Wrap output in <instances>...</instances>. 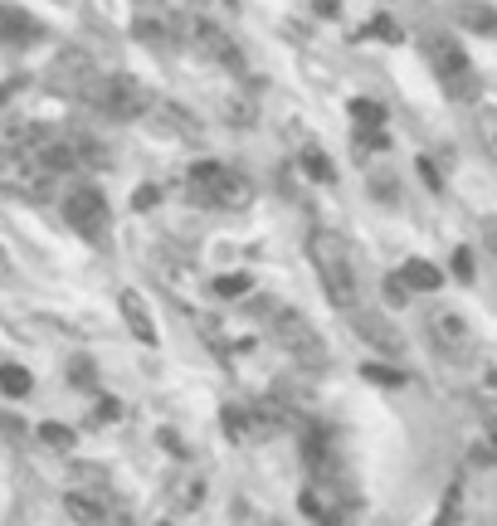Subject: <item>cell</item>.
<instances>
[{"instance_id":"ab89813d","label":"cell","mask_w":497,"mask_h":526,"mask_svg":"<svg viewBox=\"0 0 497 526\" xmlns=\"http://www.w3.org/2000/svg\"><path fill=\"white\" fill-rule=\"evenodd\" d=\"M317 10H322V15H337V10H342V0H317Z\"/></svg>"},{"instance_id":"d6986e66","label":"cell","mask_w":497,"mask_h":526,"mask_svg":"<svg viewBox=\"0 0 497 526\" xmlns=\"http://www.w3.org/2000/svg\"><path fill=\"white\" fill-rule=\"evenodd\" d=\"M0 390H5V395H15V400H20V395H30V371H25V366L0 361Z\"/></svg>"},{"instance_id":"1f68e13d","label":"cell","mask_w":497,"mask_h":526,"mask_svg":"<svg viewBox=\"0 0 497 526\" xmlns=\"http://www.w3.org/2000/svg\"><path fill=\"white\" fill-rule=\"evenodd\" d=\"M405 298H410V288H405L400 278H385V302H390V307H400Z\"/></svg>"},{"instance_id":"4316f807","label":"cell","mask_w":497,"mask_h":526,"mask_svg":"<svg viewBox=\"0 0 497 526\" xmlns=\"http://www.w3.org/2000/svg\"><path fill=\"white\" fill-rule=\"evenodd\" d=\"M137 35L147 39V44H171V35H166V25H161V20H147V15H142V20H137Z\"/></svg>"},{"instance_id":"5bb4252c","label":"cell","mask_w":497,"mask_h":526,"mask_svg":"<svg viewBox=\"0 0 497 526\" xmlns=\"http://www.w3.org/2000/svg\"><path fill=\"white\" fill-rule=\"evenodd\" d=\"M454 25H459V30H473V35L497 39V10L493 5H478V0H459V5H454Z\"/></svg>"},{"instance_id":"44dd1931","label":"cell","mask_w":497,"mask_h":526,"mask_svg":"<svg viewBox=\"0 0 497 526\" xmlns=\"http://www.w3.org/2000/svg\"><path fill=\"white\" fill-rule=\"evenodd\" d=\"M244 293H254V278H249V273H225V278H215V298H244Z\"/></svg>"},{"instance_id":"8992f818","label":"cell","mask_w":497,"mask_h":526,"mask_svg":"<svg viewBox=\"0 0 497 526\" xmlns=\"http://www.w3.org/2000/svg\"><path fill=\"white\" fill-rule=\"evenodd\" d=\"M83 103L103 108V113L117 117V122H132V117H142L147 108H152L147 88H142L132 74H98L88 88H83Z\"/></svg>"},{"instance_id":"83f0119b","label":"cell","mask_w":497,"mask_h":526,"mask_svg":"<svg viewBox=\"0 0 497 526\" xmlns=\"http://www.w3.org/2000/svg\"><path fill=\"white\" fill-rule=\"evenodd\" d=\"M356 137H361V147H366V151H385V147H390V137H385L381 127H356Z\"/></svg>"},{"instance_id":"f546056e","label":"cell","mask_w":497,"mask_h":526,"mask_svg":"<svg viewBox=\"0 0 497 526\" xmlns=\"http://www.w3.org/2000/svg\"><path fill=\"white\" fill-rule=\"evenodd\" d=\"M361 376L366 380H376V385H400V371H390V366H366V371H361Z\"/></svg>"},{"instance_id":"4dcf8cb0","label":"cell","mask_w":497,"mask_h":526,"mask_svg":"<svg viewBox=\"0 0 497 526\" xmlns=\"http://www.w3.org/2000/svg\"><path fill=\"white\" fill-rule=\"evenodd\" d=\"M454 278L473 283V254H468V249H454Z\"/></svg>"},{"instance_id":"e575fe53","label":"cell","mask_w":497,"mask_h":526,"mask_svg":"<svg viewBox=\"0 0 497 526\" xmlns=\"http://www.w3.org/2000/svg\"><path fill=\"white\" fill-rule=\"evenodd\" d=\"M0 429H5L10 439H25V424H20V414H0Z\"/></svg>"},{"instance_id":"d4e9b609","label":"cell","mask_w":497,"mask_h":526,"mask_svg":"<svg viewBox=\"0 0 497 526\" xmlns=\"http://www.w3.org/2000/svg\"><path fill=\"white\" fill-rule=\"evenodd\" d=\"M434 526H463V502H459V488L444 492V507H439V522Z\"/></svg>"},{"instance_id":"6da1fadb","label":"cell","mask_w":497,"mask_h":526,"mask_svg":"<svg viewBox=\"0 0 497 526\" xmlns=\"http://www.w3.org/2000/svg\"><path fill=\"white\" fill-rule=\"evenodd\" d=\"M307 259H312V268H317L322 293H327L332 307L351 312V307L361 302V288H356V263H351V244H346L337 229H312V239H307Z\"/></svg>"},{"instance_id":"ac0fdd59","label":"cell","mask_w":497,"mask_h":526,"mask_svg":"<svg viewBox=\"0 0 497 526\" xmlns=\"http://www.w3.org/2000/svg\"><path fill=\"white\" fill-rule=\"evenodd\" d=\"M351 122L356 127H385V108L376 98H351Z\"/></svg>"},{"instance_id":"9c48e42d","label":"cell","mask_w":497,"mask_h":526,"mask_svg":"<svg viewBox=\"0 0 497 526\" xmlns=\"http://www.w3.org/2000/svg\"><path fill=\"white\" fill-rule=\"evenodd\" d=\"M429 341H434V351L444 356V361H473V327H468V317H463L459 307H434L429 312Z\"/></svg>"},{"instance_id":"ffe728a7","label":"cell","mask_w":497,"mask_h":526,"mask_svg":"<svg viewBox=\"0 0 497 526\" xmlns=\"http://www.w3.org/2000/svg\"><path fill=\"white\" fill-rule=\"evenodd\" d=\"M249 419H254V414L249 410H225V434H230V439H254V434H264V429H259V424H249Z\"/></svg>"},{"instance_id":"8d00e7d4","label":"cell","mask_w":497,"mask_h":526,"mask_svg":"<svg viewBox=\"0 0 497 526\" xmlns=\"http://www.w3.org/2000/svg\"><path fill=\"white\" fill-rule=\"evenodd\" d=\"M69 376H74V385H93V366H88V361H74Z\"/></svg>"},{"instance_id":"74e56055","label":"cell","mask_w":497,"mask_h":526,"mask_svg":"<svg viewBox=\"0 0 497 526\" xmlns=\"http://www.w3.org/2000/svg\"><path fill=\"white\" fill-rule=\"evenodd\" d=\"M420 176H424V181H429V190H444V186H439V171L429 166V156H424V161H420Z\"/></svg>"},{"instance_id":"30bf717a","label":"cell","mask_w":497,"mask_h":526,"mask_svg":"<svg viewBox=\"0 0 497 526\" xmlns=\"http://www.w3.org/2000/svg\"><path fill=\"white\" fill-rule=\"evenodd\" d=\"M303 512L317 526H342L351 512V492L337 473H312V483L303 488Z\"/></svg>"},{"instance_id":"9a60e30c","label":"cell","mask_w":497,"mask_h":526,"mask_svg":"<svg viewBox=\"0 0 497 526\" xmlns=\"http://www.w3.org/2000/svg\"><path fill=\"white\" fill-rule=\"evenodd\" d=\"M64 512H69L74 522H83V526L108 522V502L93 497V492H69V497H64Z\"/></svg>"},{"instance_id":"603a6c76","label":"cell","mask_w":497,"mask_h":526,"mask_svg":"<svg viewBox=\"0 0 497 526\" xmlns=\"http://www.w3.org/2000/svg\"><path fill=\"white\" fill-rule=\"evenodd\" d=\"M303 171H307V176H317L322 186H327V181L337 176V171H332V161H327V156H322L317 147H303Z\"/></svg>"},{"instance_id":"cb8c5ba5","label":"cell","mask_w":497,"mask_h":526,"mask_svg":"<svg viewBox=\"0 0 497 526\" xmlns=\"http://www.w3.org/2000/svg\"><path fill=\"white\" fill-rule=\"evenodd\" d=\"M473 458H483V463H497V414L483 419V444L473 449Z\"/></svg>"},{"instance_id":"836d02e7","label":"cell","mask_w":497,"mask_h":526,"mask_svg":"<svg viewBox=\"0 0 497 526\" xmlns=\"http://www.w3.org/2000/svg\"><path fill=\"white\" fill-rule=\"evenodd\" d=\"M156 200H161V190H156V186H142L137 195H132V205H137V210H152Z\"/></svg>"},{"instance_id":"e0dca14e","label":"cell","mask_w":497,"mask_h":526,"mask_svg":"<svg viewBox=\"0 0 497 526\" xmlns=\"http://www.w3.org/2000/svg\"><path fill=\"white\" fill-rule=\"evenodd\" d=\"M200 492H205V483H200V478H191V473H176V478L166 483V502H171L176 512H195V507H200Z\"/></svg>"},{"instance_id":"f35d334b","label":"cell","mask_w":497,"mask_h":526,"mask_svg":"<svg viewBox=\"0 0 497 526\" xmlns=\"http://www.w3.org/2000/svg\"><path fill=\"white\" fill-rule=\"evenodd\" d=\"M483 239H488V249H493V254H497V215H493V220H488V225H483Z\"/></svg>"},{"instance_id":"5b68a950","label":"cell","mask_w":497,"mask_h":526,"mask_svg":"<svg viewBox=\"0 0 497 526\" xmlns=\"http://www.w3.org/2000/svg\"><path fill=\"white\" fill-rule=\"evenodd\" d=\"M424 59H429L434 78L444 83V93H449L454 103H468V98L478 93L473 64H468V54H463V44L454 35H429L424 39Z\"/></svg>"},{"instance_id":"7402d4cb","label":"cell","mask_w":497,"mask_h":526,"mask_svg":"<svg viewBox=\"0 0 497 526\" xmlns=\"http://www.w3.org/2000/svg\"><path fill=\"white\" fill-rule=\"evenodd\" d=\"M39 444L69 453V449H74V429H64V424H39Z\"/></svg>"},{"instance_id":"52a82bcc","label":"cell","mask_w":497,"mask_h":526,"mask_svg":"<svg viewBox=\"0 0 497 526\" xmlns=\"http://www.w3.org/2000/svg\"><path fill=\"white\" fill-rule=\"evenodd\" d=\"M64 225L74 229V234H83V239H93V244H103V239H108V225H113V210H108L103 190L78 181V186L64 195Z\"/></svg>"},{"instance_id":"7c38bea8","label":"cell","mask_w":497,"mask_h":526,"mask_svg":"<svg viewBox=\"0 0 497 526\" xmlns=\"http://www.w3.org/2000/svg\"><path fill=\"white\" fill-rule=\"evenodd\" d=\"M39 35H44V25L35 15H25L15 5H0V49H30V44H39Z\"/></svg>"},{"instance_id":"277c9868","label":"cell","mask_w":497,"mask_h":526,"mask_svg":"<svg viewBox=\"0 0 497 526\" xmlns=\"http://www.w3.org/2000/svg\"><path fill=\"white\" fill-rule=\"evenodd\" d=\"M191 200L210 205V210H244L254 200V186L220 161H200V166H191Z\"/></svg>"},{"instance_id":"d590c367","label":"cell","mask_w":497,"mask_h":526,"mask_svg":"<svg viewBox=\"0 0 497 526\" xmlns=\"http://www.w3.org/2000/svg\"><path fill=\"white\" fill-rule=\"evenodd\" d=\"M478 390H483V400H493V405H497V366H493V371H483Z\"/></svg>"},{"instance_id":"f1b7e54d","label":"cell","mask_w":497,"mask_h":526,"mask_svg":"<svg viewBox=\"0 0 497 526\" xmlns=\"http://www.w3.org/2000/svg\"><path fill=\"white\" fill-rule=\"evenodd\" d=\"M371 35L390 39V44H400V25H395V20H385V15H376V20H371Z\"/></svg>"},{"instance_id":"2e32d148","label":"cell","mask_w":497,"mask_h":526,"mask_svg":"<svg viewBox=\"0 0 497 526\" xmlns=\"http://www.w3.org/2000/svg\"><path fill=\"white\" fill-rule=\"evenodd\" d=\"M395 278H400L410 293H434V288L444 283V273H439V268H434L429 259H410L405 268H400V273H395Z\"/></svg>"},{"instance_id":"484cf974","label":"cell","mask_w":497,"mask_h":526,"mask_svg":"<svg viewBox=\"0 0 497 526\" xmlns=\"http://www.w3.org/2000/svg\"><path fill=\"white\" fill-rule=\"evenodd\" d=\"M478 137H483V147H488V151L497 156V103L478 113Z\"/></svg>"},{"instance_id":"4fadbf2b","label":"cell","mask_w":497,"mask_h":526,"mask_svg":"<svg viewBox=\"0 0 497 526\" xmlns=\"http://www.w3.org/2000/svg\"><path fill=\"white\" fill-rule=\"evenodd\" d=\"M122 322H127V332L142 341V346H156V317H152V307L142 302L137 288H127V293H122Z\"/></svg>"},{"instance_id":"3957f363","label":"cell","mask_w":497,"mask_h":526,"mask_svg":"<svg viewBox=\"0 0 497 526\" xmlns=\"http://www.w3.org/2000/svg\"><path fill=\"white\" fill-rule=\"evenodd\" d=\"M259 317H264L268 337L278 341L288 356H298V361H327V341H322V332L307 322L298 307H288V302H259Z\"/></svg>"},{"instance_id":"7a4b0ae2","label":"cell","mask_w":497,"mask_h":526,"mask_svg":"<svg viewBox=\"0 0 497 526\" xmlns=\"http://www.w3.org/2000/svg\"><path fill=\"white\" fill-rule=\"evenodd\" d=\"M35 161L54 176H69V171H103L113 156L103 151L98 137H83V132H64V127H44L35 142Z\"/></svg>"},{"instance_id":"ba28073f","label":"cell","mask_w":497,"mask_h":526,"mask_svg":"<svg viewBox=\"0 0 497 526\" xmlns=\"http://www.w3.org/2000/svg\"><path fill=\"white\" fill-rule=\"evenodd\" d=\"M181 39L191 44L200 59H210L215 69H244V54L234 49V39H230V30H220L215 20H205V15H191L186 25H181Z\"/></svg>"},{"instance_id":"8fae6325","label":"cell","mask_w":497,"mask_h":526,"mask_svg":"<svg viewBox=\"0 0 497 526\" xmlns=\"http://www.w3.org/2000/svg\"><path fill=\"white\" fill-rule=\"evenodd\" d=\"M351 327H356V337L366 341V346H376V351H385V356H400V332L385 322L381 312H361V307H351Z\"/></svg>"},{"instance_id":"d6a6232c","label":"cell","mask_w":497,"mask_h":526,"mask_svg":"<svg viewBox=\"0 0 497 526\" xmlns=\"http://www.w3.org/2000/svg\"><path fill=\"white\" fill-rule=\"evenodd\" d=\"M117 414H122V405H117V400H98V410H93V424H113Z\"/></svg>"}]
</instances>
